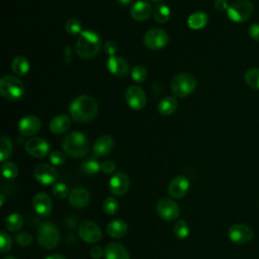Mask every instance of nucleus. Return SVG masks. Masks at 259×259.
Here are the masks:
<instances>
[{"instance_id":"42","label":"nucleus","mask_w":259,"mask_h":259,"mask_svg":"<svg viewBox=\"0 0 259 259\" xmlns=\"http://www.w3.org/2000/svg\"><path fill=\"white\" fill-rule=\"evenodd\" d=\"M50 161L53 165H56V166H60V165H63L64 162H65V156L62 152H59V151H54L50 154Z\"/></svg>"},{"instance_id":"16","label":"nucleus","mask_w":259,"mask_h":259,"mask_svg":"<svg viewBox=\"0 0 259 259\" xmlns=\"http://www.w3.org/2000/svg\"><path fill=\"white\" fill-rule=\"evenodd\" d=\"M41 122L35 115H26L21 118L18 123V131L22 136L30 137L40 130Z\"/></svg>"},{"instance_id":"2","label":"nucleus","mask_w":259,"mask_h":259,"mask_svg":"<svg viewBox=\"0 0 259 259\" xmlns=\"http://www.w3.org/2000/svg\"><path fill=\"white\" fill-rule=\"evenodd\" d=\"M101 47L99 35L93 30H82L76 44V52L82 59H91L98 54Z\"/></svg>"},{"instance_id":"6","label":"nucleus","mask_w":259,"mask_h":259,"mask_svg":"<svg viewBox=\"0 0 259 259\" xmlns=\"http://www.w3.org/2000/svg\"><path fill=\"white\" fill-rule=\"evenodd\" d=\"M196 86L195 78L188 73H180L175 75L171 82L170 88L174 95L178 97H184L189 95Z\"/></svg>"},{"instance_id":"32","label":"nucleus","mask_w":259,"mask_h":259,"mask_svg":"<svg viewBox=\"0 0 259 259\" xmlns=\"http://www.w3.org/2000/svg\"><path fill=\"white\" fill-rule=\"evenodd\" d=\"M245 82L252 88L259 89V68H251L245 73Z\"/></svg>"},{"instance_id":"53","label":"nucleus","mask_w":259,"mask_h":259,"mask_svg":"<svg viewBox=\"0 0 259 259\" xmlns=\"http://www.w3.org/2000/svg\"><path fill=\"white\" fill-rule=\"evenodd\" d=\"M153 1H160V0H153Z\"/></svg>"},{"instance_id":"27","label":"nucleus","mask_w":259,"mask_h":259,"mask_svg":"<svg viewBox=\"0 0 259 259\" xmlns=\"http://www.w3.org/2000/svg\"><path fill=\"white\" fill-rule=\"evenodd\" d=\"M207 22V15L202 11H197L189 15L187 24L191 29H200L205 26Z\"/></svg>"},{"instance_id":"11","label":"nucleus","mask_w":259,"mask_h":259,"mask_svg":"<svg viewBox=\"0 0 259 259\" xmlns=\"http://www.w3.org/2000/svg\"><path fill=\"white\" fill-rule=\"evenodd\" d=\"M125 101L131 108L140 110L146 105L147 96L141 87L132 85L125 91Z\"/></svg>"},{"instance_id":"17","label":"nucleus","mask_w":259,"mask_h":259,"mask_svg":"<svg viewBox=\"0 0 259 259\" xmlns=\"http://www.w3.org/2000/svg\"><path fill=\"white\" fill-rule=\"evenodd\" d=\"M189 189V181L184 176L174 177L168 185V193L173 198L183 197Z\"/></svg>"},{"instance_id":"49","label":"nucleus","mask_w":259,"mask_h":259,"mask_svg":"<svg viewBox=\"0 0 259 259\" xmlns=\"http://www.w3.org/2000/svg\"><path fill=\"white\" fill-rule=\"evenodd\" d=\"M46 259H66V258L61 254H52V255H49Z\"/></svg>"},{"instance_id":"28","label":"nucleus","mask_w":259,"mask_h":259,"mask_svg":"<svg viewBox=\"0 0 259 259\" xmlns=\"http://www.w3.org/2000/svg\"><path fill=\"white\" fill-rule=\"evenodd\" d=\"M11 69L17 76H24L29 70V63L26 58L22 56H17L13 59L11 63Z\"/></svg>"},{"instance_id":"51","label":"nucleus","mask_w":259,"mask_h":259,"mask_svg":"<svg viewBox=\"0 0 259 259\" xmlns=\"http://www.w3.org/2000/svg\"><path fill=\"white\" fill-rule=\"evenodd\" d=\"M3 203H4V195L1 194V202H0V204L3 205Z\"/></svg>"},{"instance_id":"1","label":"nucleus","mask_w":259,"mask_h":259,"mask_svg":"<svg viewBox=\"0 0 259 259\" xmlns=\"http://www.w3.org/2000/svg\"><path fill=\"white\" fill-rule=\"evenodd\" d=\"M98 112V105L94 98L89 95H80L70 105V113L75 121L88 122Z\"/></svg>"},{"instance_id":"13","label":"nucleus","mask_w":259,"mask_h":259,"mask_svg":"<svg viewBox=\"0 0 259 259\" xmlns=\"http://www.w3.org/2000/svg\"><path fill=\"white\" fill-rule=\"evenodd\" d=\"M34 178L42 185H50L56 182L58 172L56 168L50 164H39L34 170Z\"/></svg>"},{"instance_id":"3","label":"nucleus","mask_w":259,"mask_h":259,"mask_svg":"<svg viewBox=\"0 0 259 259\" xmlns=\"http://www.w3.org/2000/svg\"><path fill=\"white\" fill-rule=\"evenodd\" d=\"M64 152L73 158L84 157L89 150L86 136L80 132H73L68 134L63 140Z\"/></svg>"},{"instance_id":"35","label":"nucleus","mask_w":259,"mask_h":259,"mask_svg":"<svg viewBox=\"0 0 259 259\" xmlns=\"http://www.w3.org/2000/svg\"><path fill=\"white\" fill-rule=\"evenodd\" d=\"M2 175L7 179H13L18 174V167L13 162H5L2 165Z\"/></svg>"},{"instance_id":"7","label":"nucleus","mask_w":259,"mask_h":259,"mask_svg":"<svg viewBox=\"0 0 259 259\" xmlns=\"http://www.w3.org/2000/svg\"><path fill=\"white\" fill-rule=\"evenodd\" d=\"M254 6L249 0H237L233 2L228 10V17L234 22H244L253 14Z\"/></svg>"},{"instance_id":"44","label":"nucleus","mask_w":259,"mask_h":259,"mask_svg":"<svg viewBox=\"0 0 259 259\" xmlns=\"http://www.w3.org/2000/svg\"><path fill=\"white\" fill-rule=\"evenodd\" d=\"M104 51H105V53H107V54L111 57V56H114V55H115V53H116V51H117V47H116V45H115L114 41L108 40V41H106L105 45H104Z\"/></svg>"},{"instance_id":"46","label":"nucleus","mask_w":259,"mask_h":259,"mask_svg":"<svg viewBox=\"0 0 259 259\" xmlns=\"http://www.w3.org/2000/svg\"><path fill=\"white\" fill-rule=\"evenodd\" d=\"M104 254V250L100 246H94L90 250V256L93 259H100Z\"/></svg>"},{"instance_id":"37","label":"nucleus","mask_w":259,"mask_h":259,"mask_svg":"<svg viewBox=\"0 0 259 259\" xmlns=\"http://www.w3.org/2000/svg\"><path fill=\"white\" fill-rule=\"evenodd\" d=\"M65 29L70 34H80L82 32V24L78 19L71 18L66 22Z\"/></svg>"},{"instance_id":"33","label":"nucleus","mask_w":259,"mask_h":259,"mask_svg":"<svg viewBox=\"0 0 259 259\" xmlns=\"http://www.w3.org/2000/svg\"><path fill=\"white\" fill-rule=\"evenodd\" d=\"M99 170H100V165L97 162V160H95L93 158L87 159L81 164V171L85 174L92 175V174L97 173Z\"/></svg>"},{"instance_id":"18","label":"nucleus","mask_w":259,"mask_h":259,"mask_svg":"<svg viewBox=\"0 0 259 259\" xmlns=\"http://www.w3.org/2000/svg\"><path fill=\"white\" fill-rule=\"evenodd\" d=\"M32 207L40 217H48L51 213L53 207L52 199L47 193L39 192L35 194L32 199Z\"/></svg>"},{"instance_id":"50","label":"nucleus","mask_w":259,"mask_h":259,"mask_svg":"<svg viewBox=\"0 0 259 259\" xmlns=\"http://www.w3.org/2000/svg\"><path fill=\"white\" fill-rule=\"evenodd\" d=\"M118 3H120V4H122V5H126V4H128V3H131L132 2V0H116Z\"/></svg>"},{"instance_id":"10","label":"nucleus","mask_w":259,"mask_h":259,"mask_svg":"<svg viewBox=\"0 0 259 259\" xmlns=\"http://www.w3.org/2000/svg\"><path fill=\"white\" fill-rule=\"evenodd\" d=\"M157 211L160 218L167 222L175 221L179 215V207L177 203L168 197H164L158 201Z\"/></svg>"},{"instance_id":"22","label":"nucleus","mask_w":259,"mask_h":259,"mask_svg":"<svg viewBox=\"0 0 259 259\" xmlns=\"http://www.w3.org/2000/svg\"><path fill=\"white\" fill-rule=\"evenodd\" d=\"M50 131L55 135H61L71 126V119L68 115L59 114L54 116L50 121Z\"/></svg>"},{"instance_id":"47","label":"nucleus","mask_w":259,"mask_h":259,"mask_svg":"<svg viewBox=\"0 0 259 259\" xmlns=\"http://www.w3.org/2000/svg\"><path fill=\"white\" fill-rule=\"evenodd\" d=\"M214 7H215V9L219 10V11L228 10V8H229L228 1H227V0H215V1H214Z\"/></svg>"},{"instance_id":"40","label":"nucleus","mask_w":259,"mask_h":259,"mask_svg":"<svg viewBox=\"0 0 259 259\" xmlns=\"http://www.w3.org/2000/svg\"><path fill=\"white\" fill-rule=\"evenodd\" d=\"M15 240L17 242V244L21 247H27L32 243V237L29 233L27 232H21L18 233L15 237Z\"/></svg>"},{"instance_id":"39","label":"nucleus","mask_w":259,"mask_h":259,"mask_svg":"<svg viewBox=\"0 0 259 259\" xmlns=\"http://www.w3.org/2000/svg\"><path fill=\"white\" fill-rule=\"evenodd\" d=\"M68 186L65 183L59 182L53 186V194L59 199L65 198L68 195Z\"/></svg>"},{"instance_id":"52","label":"nucleus","mask_w":259,"mask_h":259,"mask_svg":"<svg viewBox=\"0 0 259 259\" xmlns=\"http://www.w3.org/2000/svg\"><path fill=\"white\" fill-rule=\"evenodd\" d=\"M4 259H16V258L13 257V256H7V257H5Z\"/></svg>"},{"instance_id":"15","label":"nucleus","mask_w":259,"mask_h":259,"mask_svg":"<svg viewBox=\"0 0 259 259\" xmlns=\"http://www.w3.org/2000/svg\"><path fill=\"white\" fill-rule=\"evenodd\" d=\"M130 187V179L123 172L115 173L109 181V188L112 194L120 196L126 193Z\"/></svg>"},{"instance_id":"12","label":"nucleus","mask_w":259,"mask_h":259,"mask_svg":"<svg viewBox=\"0 0 259 259\" xmlns=\"http://www.w3.org/2000/svg\"><path fill=\"white\" fill-rule=\"evenodd\" d=\"M229 239L236 244H246L253 238L252 229L244 224L233 225L228 231Z\"/></svg>"},{"instance_id":"20","label":"nucleus","mask_w":259,"mask_h":259,"mask_svg":"<svg viewBox=\"0 0 259 259\" xmlns=\"http://www.w3.org/2000/svg\"><path fill=\"white\" fill-rule=\"evenodd\" d=\"M152 12H153V8L151 4L144 0L137 1L135 4H133L130 10L131 16L137 21L147 20L151 16Z\"/></svg>"},{"instance_id":"19","label":"nucleus","mask_w":259,"mask_h":259,"mask_svg":"<svg viewBox=\"0 0 259 259\" xmlns=\"http://www.w3.org/2000/svg\"><path fill=\"white\" fill-rule=\"evenodd\" d=\"M107 69L109 72L117 77H124L130 72V66L127 61L118 56H111L107 61Z\"/></svg>"},{"instance_id":"14","label":"nucleus","mask_w":259,"mask_h":259,"mask_svg":"<svg viewBox=\"0 0 259 259\" xmlns=\"http://www.w3.org/2000/svg\"><path fill=\"white\" fill-rule=\"evenodd\" d=\"M25 151L35 158H44L49 154L50 145L48 142L41 138H32L26 141Z\"/></svg>"},{"instance_id":"4","label":"nucleus","mask_w":259,"mask_h":259,"mask_svg":"<svg viewBox=\"0 0 259 259\" xmlns=\"http://www.w3.org/2000/svg\"><path fill=\"white\" fill-rule=\"evenodd\" d=\"M61 240V233L52 223H42L37 229V242L44 249L55 248Z\"/></svg>"},{"instance_id":"25","label":"nucleus","mask_w":259,"mask_h":259,"mask_svg":"<svg viewBox=\"0 0 259 259\" xmlns=\"http://www.w3.org/2000/svg\"><path fill=\"white\" fill-rule=\"evenodd\" d=\"M106 233L111 238H115V239L122 238L127 233V225L125 222L121 220L111 221L106 227Z\"/></svg>"},{"instance_id":"43","label":"nucleus","mask_w":259,"mask_h":259,"mask_svg":"<svg viewBox=\"0 0 259 259\" xmlns=\"http://www.w3.org/2000/svg\"><path fill=\"white\" fill-rule=\"evenodd\" d=\"M115 169H116V165L111 160H106V161L102 162V164L100 165V170L106 174L113 173L115 171Z\"/></svg>"},{"instance_id":"5","label":"nucleus","mask_w":259,"mask_h":259,"mask_svg":"<svg viewBox=\"0 0 259 259\" xmlns=\"http://www.w3.org/2000/svg\"><path fill=\"white\" fill-rule=\"evenodd\" d=\"M0 93L4 98L16 101L20 99L24 93L23 83L15 76H4L0 80Z\"/></svg>"},{"instance_id":"41","label":"nucleus","mask_w":259,"mask_h":259,"mask_svg":"<svg viewBox=\"0 0 259 259\" xmlns=\"http://www.w3.org/2000/svg\"><path fill=\"white\" fill-rule=\"evenodd\" d=\"M0 245H1V252L5 253L9 251L12 247V239L6 232H1L0 234Z\"/></svg>"},{"instance_id":"38","label":"nucleus","mask_w":259,"mask_h":259,"mask_svg":"<svg viewBox=\"0 0 259 259\" xmlns=\"http://www.w3.org/2000/svg\"><path fill=\"white\" fill-rule=\"evenodd\" d=\"M132 78L134 81L136 82H144L147 78V75H148V72H147V69L144 67V66H141V65H138V66H135L134 69L132 70Z\"/></svg>"},{"instance_id":"31","label":"nucleus","mask_w":259,"mask_h":259,"mask_svg":"<svg viewBox=\"0 0 259 259\" xmlns=\"http://www.w3.org/2000/svg\"><path fill=\"white\" fill-rule=\"evenodd\" d=\"M12 153V143L10 139L5 136L0 138V161L3 162L10 157Z\"/></svg>"},{"instance_id":"48","label":"nucleus","mask_w":259,"mask_h":259,"mask_svg":"<svg viewBox=\"0 0 259 259\" xmlns=\"http://www.w3.org/2000/svg\"><path fill=\"white\" fill-rule=\"evenodd\" d=\"M64 59H65V62L67 64H70L71 61H72V53H71V49L69 46H66L65 47V50H64Z\"/></svg>"},{"instance_id":"9","label":"nucleus","mask_w":259,"mask_h":259,"mask_svg":"<svg viewBox=\"0 0 259 259\" xmlns=\"http://www.w3.org/2000/svg\"><path fill=\"white\" fill-rule=\"evenodd\" d=\"M79 237L86 243H97L102 236L101 229L97 224L91 221H84L78 228Z\"/></svg>"},{"instance_id":"34","label":"nucleus","mask_w":259,"mask_h":259,"mask_svg":"<svg viewBox=\"0 0 259 259\" xmlns=\"http://www.w3.org/2000/svg\"><path fill=\"white\" fill-rule=\"evenodd\" d=\"M174 234L176 238L180 240L187 238V236L189 235V227L187 223L183 220H179L174 226Z\"/></svg>"},{"instance_id":"30","label":"nucleus","mask_w":259,"mask_h":259,"mask_svg":"<svg viewBox=\"0 0 259 259\" xmlns=\"http://www.w3.org/2000/svg\"><path fill=\"white\" fill-rule=\"evenodd\" d=\"M22 225H23V219L19 213H16V212L9 214L5 222V226L10 232H16L20 230Z\"/></svg>"},{"instance_id":"23","label":"nucleus","mask_w":259,"mask_h":259,"mask_svg":"<svg viewBox=\"0 0 259 259\" xmlns=\"http://www.w3.org/2000/svg\"><path fill=\"white\" fill-rule=\"evenodd\" d=\"M113 146H114V142L110 136H107V135L101 136L94 143L93 153L99 157L105 156L111 152V150L113 149Z\"/></svg>"},{"instance_id":"36","label":"nucleus","mask_w":259,"mask_h":259,"mask_svg":"<svg viewBox=\"0 0 259 259\" xmlns=\"http://www.w3.org/2000/svg\"><path fill=\"white\" fill-rule=\"evenodd\" d=\"M102 207H103V210H104L107 214L112 215V214H114V213L117 212V210H118V208H119V204H118L117 200H116L114 197L109 196V197L105 198V200L103 201Z\"/></svg>"},{"instance_id":"29","label":"nucleus","mask_w":259,"mask_h":259,"mask_svg":"<svg viewBox=\"0 0 259 259\" xmlns=\"http://www.w3.org/2000/svg\"><path fill=\"white\" fill-rule=\"evenodd\" d=\"M153 14H154V18L157 22L164 23L169 20V18L171 16V10L166 4L159 3L155 6Z\"/></svg>"},{"instance_id":"24","label":"nucleus","mask_w":259,"mask_h":259,"mask_svg":"<svg viewBox=\"0 0 259 259\" xmlns=\"http://www.w3.org/2000/svg\"><path fill=\"white\" fill-rule=\"evenodd\" d=\"M105 259H130L128 252L119 243H109L104 249Z\"/></svg>"},{"instance_id":"21","label":"nucleus","mask_w":259,"mask_h":259,"mask_svg":"<svg viewBox=\"0 0 259 259\" xmlns=\"http://www.w3.org/2000/svg\"><path fill=\"white\" fill-rule=\"evenodd\" d=\"M89 192L83 187H76L69 194V202L73 207L76 208L85 207L89 203Z\"/></svg>"},{"instance_id":"8","label":"nucleus","mask_w":259,"mask_h":259,"mask_svg":"<svg viewBox=\"0 0 259 259\" xmlns=\"http://www.w3.org/2000/svg\"><path fill=\"white\" fill-rule=\"evenodd\" d=\"M169 40L168 33L162 28H151L144 35V44L152 50L164 48Z\"/></svg>"},{"instance_id":"26","label":"nucleus","mask_w":259,"mask_h":259,"mask_svg":"<svg viewBox=\"0 0 259 259\" xmlns=\"http://www.w3.org/2000/svg\"><path fill=\"white\" fill-rule=\"evenodd\" d=\"M177 105H178V103H177V100L175 97L167 96L160 100V102L158 104V110L162 115L167 116V115L172 114L176 110Z\"/></svg>"},{"instance_id":"45","label":"nucleus","mask_w":259,"mask_h":259,"mask_svg":"<svg viewBox=\"0 0 259 259\" xmlns=\"http://www.w3.org/2000/svg\"><path fill=\"white\" fill-rule=\"evenodd\" d=\"M248 33L251 38L259 41V23L252 24L248 29Z\"/></svg>"}]
</instances>
